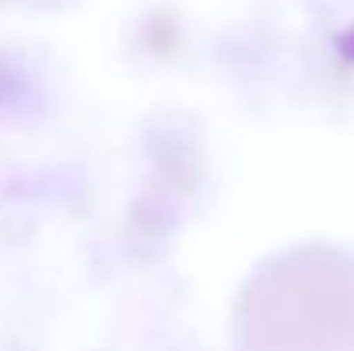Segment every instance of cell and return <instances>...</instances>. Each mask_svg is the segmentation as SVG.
<instances>
[{"instance_id": "7a4b0ae2", "label": "cell", "mask_w": 354, "mask_h": 351, "mask_svg": "<svg viewBox=\"0 0 354 351\" xmlns=\"http://www.w3.org/2000/svg\"><path fill=\"white\" fill-rule=\"evenodd\" d=\"M334 48H337V55H341L348 66H354V24L344 28V31L334 38Z\"/></svg>"}, {"instance_id": "6da1fadb", "label": "cell", "mask_w": 354, "mask_h": 351, "mask_svg": "<svg viewBox=\"0 0 354 351\" xmlns=\"http://www.w3.org/2000/svg\"><path fill=\"white\" fill-rule=\"evenodd\" d=\"M24 97H28V90H24L21 73H14L10 66L0 62V111H3V107H17Z\"/></svg>"}]
</instances>
